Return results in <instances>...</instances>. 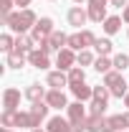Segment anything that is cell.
<instances>
[{
    "mask_svg": "<svg viewBox=\"0 0 129 132\" xmlns=\"http://www.w3.org/2000/svg\"><path fill=\"white\" fill-rule=\"evenodd\" d=\"M81 81H86V74H84V69H81V66L68 69V86H71V84H81Z\"/></svg>",
    "mask_w": 129,
    "mask_h": 132,
    "instance_id": "cell-24",
    "label": "cell"
},
{
    "mask_svg": "<svg viewBox=\"0 0 129 132\" xmlns=\"http://www.w3.org/2000/svg\"><path fill=\"white\" fill-rule=\"evenodd\" d=\"M94 69H96L99 74H109V71L114 69V61L109 59V56H99L96 61H94Z\"/></svg>",
    "mask_w": 129,
    "mask_h": 132,
    "instance_id": "cell-22",
    "label": "cell"
},
{
    "mask_svg": "<svg viewBox=\"0 0 129 132\" xmlns=\"http://www.w3.org/2000/svg\"><path fill=\"white\" fill-rule=\"evenodd\" d=\"M48 107H56V109H68V102H66V94L61 92V89H51L48 94H46V99H43Z\"/></svg>",
    "mask_w": 129,
    "mask_h": 132,
    "instance_id": "cell-9",
    "label": "cell"
},
{
    "mask_svg": "<svg viewBox=\"0 0 129 132\" xmlns=\"http://www.w3.org/2000/svg\"><path fill=\"white\" fill-rule=\"evenodd\" d=\"M119 28H122V18L119 15H109L106 20H104V33H106V36L119 33Z\"/></svg>",
    "mask_w": 129,
    "mask_h": 132,
    "instance_id": "cell-20",
    "label": "cell"
},
{
    "mask_svg": "<svg viewBox=\"0 0 129 132\" xmlns=\"http://www.w3.org/2000/svg\"><path fill=\"white\" fill-rule=\"evenodd\" d=\"M15 5H20V10H25V8L31 5V0H15Z\"/></svg>",
    "mask_w": 129,
    "mask_h": 132,
    "instance_id": "cell-34",
    "label": "cell"
},
{
    "mask_svg": "<svg viewBox=\"0 0 129 132\" xmlns=\"http://www.w3.org/2000/svg\"><path fill=\"white\" fill-rule=\"evenodd\" d=\"M109 3H112L114 8H127L129 5V0H109Z\"/></svg>",
    "mask_w": 129,
    "mask_h": 132,
    "instance_id": "cell-33",
    "label": "cell"
},
{
    "mask_svg": "<svg viewBox=\"0 0 129 132\" xmlns=\"http://www.w3.org/2000/svg\"><path fill=\"white\" fill-rule=\"evenodd\" d=\"M28 64L35 66V69H48V66H51V59H48V53H46V51L35 48V51L28 53Z\"/></svg>",
    "mask_w": 129,
    "mask_h": 132,
    "instance_id": "cell-12",
    "label": "cell"
},
{
    "mask_svg": "<svg viewBox=\"0 0 129 132\" xmlns=\"http://www.w3.org/2000/svg\"><path fill=\"white\" fill-rule=\"evenodd\" d=\"M66 46H68V36H66L63 31H53V33L48 36V41H43L38 48H41V51H46V53H53V51L58 53V51H61V48H66Z\"/></svg>",
    "mask_w": 129,
    "mask_h": 132,
    "instance_id": "cell-4",
    "label": "cell"
},
{
    "mask_svg": "<svg viewBox=\"0 0 129 132\" xmlns=\"http://www.w3.org/2000/svg\"><path fill=\"white\" fill-rule=\"evenodd\" d=\"M122 18H124V20H127V23H129V5H127V8H124V15H122Z\"/></svg>",
    "mask_w": 129,
    "mask_h": 132,
    "instance_id": "cell-37",
    "label": "cell"
},
{
    "mask_svg": "<svg viewBox=\"0 0 129 132\" xmlns=\"http://www.w3.org/2000/svg\"><path fill=\"white\" fill-rule=\"evenodd\" d=\"M124 104H127V107H129V94H127V97H124Z\"/></svg>",
    "mask_w": 129,
    "mask_h": 132,
    "instance_id": "cell-39",
    "label": "cell"
},
{
    "mask_svg": "<svg viewBox=\"0 0 129 132\" xmlns=\"http://www.w3.org/2000/svg\"><path fill=\"white\" fill-rule=\"evenodd\" d=\"M3 23H5L13 33L23 36L25 31H33V26L38 23V15L33 13L31 8H25V10H18V13H10L8 18H3Z\"/></svg>",
    "mask_w": 129,
    "mask_h": 132,
    "instance_id": "cell-1",
    "label": "cell"
},
{
    "mask_svg": "<svg viewBox=\"0 0 129 132\" xmlns=\"http://www.w3.org/2000/svg\"><path fill=\"white\" fill-rule=\"evenodd\" d=\"M89 109H91V114H99V117H104V112H106V102H99V99H91Z\"/></svg>",
    "mask_w": 129,
    "mask_h": 132,
    "instance_id": "cell-29",
    "label": "cell"
},
{
    "mask_svg": "<svg viewBox=\"0 0 129 132\" xmlns=\"http://www.w3.org/2000/svg\"><path fill=\"white\" fill-rule=\"evenodd\" d=\"M73 3H84V0H73Z\"/></svg>",
    "mask_w": 129,
    "mask_h": 132,
    "instance_id": "cell-41",
    "label": "cell"
},
{
    "mask_svg": "<svg viewBox=\"0 0 129 132\" xmlns=\"http://www.w3.org/2000/svg\"><path fill=\"white\" fill-rule=\"evenodd\" d=\"M122 130H124V119H122V114L104 117V130H101V132H122Z\"/></svg>",
    "mask_w": 129,
    "mask_h": 132,
    "instance_id": "cell-15",
    "label": "cell"
},
{
    "mask_svg": "<svg viewBox=\"0 0 129 132\" xmlns=\"http://www.w3.org/2000/svg\"><path fill=\"white\" fill-rule=\"evenodd\" d=\"M109 0H89V5H106Z\"/></svg>",
    "mask_w": 129,
    "mask_h": 132,
    "instance_id": "cell-35",
    "label": "cell"
},
{
    "mask_svg": "<svg viewBox=\"0 0 129 132\" xmlns=\"http://www.w3.org/2000/svg\"><path fill=\"white\" fill-rule=\"evenodd\" d=\"M31 132H46V130H31Z\"/></svg>",
    "mask_w": 129,
    "mask_h": 132,
    "instance_id": "cell-40",
    "label": "cell"
},
{
    "mask_svg": "<svg viewBox=\"0 0 129 132\" xmlns=\"http://www.w3.org/2000/svg\"><path fill=\"white\" fill-rule=\"evenodd\" d=\"M48 109H51V107L46 104V102H35L31 109H28V112H31V119H33V130L41 127V122L48 117Z\"/></svg>",
    "mask_w": 129,
    "mask_h": 132,
    "instance_id": "cell-8",
    "label": "cell"
},
{
    "mask_svg": "<svg viewBox=\"0 0 129 132\" xmlns=\"http://www.w3.org/2000/svg\"><path fill=\"white\" fill-rule=\"evenodd\" d=\"M71 94L76 97V102H89V99H94V86H89L86 81L71 84Z\"/></svg>",
    "mask_w": 129,
    "mask_h": 132,
    "instance_id": "cell-10",
    "label": "cell"
},
{
    "mask_svg": "<svg viewBox=\"0 0 129 132\" xmlns=\"http://www.w3.org/2000/svg\"><path fill=\"white\" fill-rule=\"evenodd\" d=\"M73 64H76V51H71L68 46L56 53V66H58V71H68V69H73Z\"/></svg>",
    "mask_w": 129,
    "mask_h": 132,
    "instance_id": "cell-6",
    "label": "cell"
},
{
    "mask_svg": "<svg viewBox=\"0 0 129 132\" xmlns=\"http://www.w3.org/2000/svg\"><path fill=\"white\" fill-rule=\"evenodd\" d=\"M68 122L71 125H79V122H86V109H84V102H73L68 104Z\"/></svg>",
    "mask_w": 129,
    "mask_h": 132,
    "instance_id": "cell-11",
    "label": "cell"
},
{
    "mask_svg": "<svg viewBox=\"0 0 129 132\" xmlns=\"http://www.w3.org/2000/svg\"><path fill=\"white\" fill-rule=\"evenodd\" d=\"M53 31H56V28H53V20H51V18H38V23L33 26V31H31V38L41 46L43 41H48V36Z\"/></svg>",
    "mask_w": 129,
    "mask_h": 132,
    "instance_id": "cell-5",
    "label": "cell"
},
{
    "mask_svg": "<svg viewBox=\"0 0 129 132\" xmlns=\"http://www.w3.org/2000/svg\"><path fill=\"white\" fill-rule=\"evenodd\" d=\"M94 61H96V59H94V53H91L89 48H86V51H79V53H76V64H79V66H91Z\"/></svg>",
    "mask_w": 129,
    "mask_h": 132,
    "instance_id": "cell-27",
    "label": "cell"
},
{
    "mask_svg": "<svg viewBox=\"0 0 129 132\" xmlns=\"http://www.w3.org/2000/svg\"><path fill=\"white\" fill-rule=\"evenodd\" d=\"M112 61H114V69H116V71H124V69L129 66V56L127 53H116Z\"/></svg>",
    "mask_w": 129,
    "mask_h": 132,
    "instance_id": "cell-28",
    "label": "cell"
},
{
    "mask_svg": "<svg viewBox=\"0 0 129 132\" xmlns=\"http://www.w3.org/2000/svg\"><path fill=\"white\" fill-rule=\"evenodd\" d=\"M122 132H124V130H122Z\"/></svg>",
    "mask_w": 129,
    "mask_h": 132,
    "instance_id": "cell-42",
    "label": "cell"
},
{
    "mask_svg": "<svg viewBox=\"0 0 129 132\" xmlns=\"http://www.w3.org/2000/svg\"><path fill=\"white\" fill-rule=\"evenodd\" d=\"M86 20H89V10H84L81 5H76V8L68 10V23H71L73 28H81Z\"/></svg>",
    "mask_w": 129,
    "mask_h": 132,
    "instance_id": "cell-13",
    "label": "cell"
},
{
    "mask_svg": "<svg viewBox=\"0 0 129 132\" xmlns=\"http://www.w3.org/2000/svg\"><path fill=\"white\" fill-rule=\"evenodd\" d=\"M46 94H48V92H46L41 84H31V86L25 89V99H28V102H33V104H35V102H43V99H46Z\"/></svg>",
    "mask_w": 129,
    "mask_h": 132,
    "instance_id": "cell-14",
    "label": "cell"
},
{
    "mask_svg": "<svg viewBox=\"0 0 129 132\" xmlns=\"http://www.w3.org/2000/svg\"><path fill=\"white\" fill-rule=\"evenodd\" d=\"M101 130H104V117H99V114L86 117V132H101Z\"/></svg>",
    "mask_w": 129,
    "mask_h": 132,
    "instance_id": "cell-21",
    "label": "cell"
},
{
    "mask_svg": "<svg viewBox=\"0 0 129 132\" xmlns=\"http://www.w3.org/2000/svg\"><path fill=\"white\" fill-rule=\"evenodd\" d=\"M0 51H3V53H13V51H15V41H13L10 33H3V36H0Z\"/></svg>",
    "mask_w": 129,
    "mask_h": 132,
    "instance_id": "cell-26",
    "label": "cell"
},
{
    "mask_svg": "<svg viewBox=\"0 0 129 132\" xmlns=\"http://www.w3.org/2000/svg\"><path fill=\"white\" fill-rule=\"evenodd\" d=\"M0 132H13V130H10V127H3V130H0Z\"/></svg>",
    "mask_w": 129,
    "mask_h": 132,
    "instance_id": "cell-38",
    "label": "cell"
},
{
    "mask_svg": "<svg viewBox=\"0 0 129 132\" xmlns=\"http://www.w3.org/2000/svg\"><path fill=\"white\" fill-rule=\"evenodd\" d=\"M68 132H86V122H79V125H71Z\"/></svg>",
    "mask_w": 129,
    "mask_h": 132,
    "instance_id": "cell-32",
    "label": "cell"
},
{
    "mask_svg": "<svg viewBox=\"0 0 129 132\" xmlns=\"http://www.w3.org/2000/svg\"><path fill=\"white\" fill-rule=\"evenodd\" d=\"M96 43V36L91 31H79L73 33V36H68V48L71 51H86L89 46H94Z\"/></svg>",
    "mask_w": 129,
    "mask_h": 132,
    "instance_id": "cell-3",
    "label": "cell"
},
{
    "mask_svg": "<svg viewBox=\"0 0 129 132\" xmlns=\"http://www.w3.org/2000/svg\"><path fill=\"white\" fill-rule=\"evenodd\" d=\"M94 48H96V53H99V56H109V53H112V48H114V43L109 41V38H96Z\"/></svg>",
    "mask_w": 129,
    "mask_h": 132,
    "instance_id": "cell-23",
    "label": "cell"
},
{
    "mask_svg": "<svg viewBox=\"0 0 129 132\" xmlns=\"http://www.w3.org/2000/svg\"><path fill=\"white\" fill-rule=\"evenodd\" d=\"M18 104H20V92L8 86L3 92V112H18Z\"/></svg>",
    "mask_w": 129,
    "mask_h": 132,
    "instance_id": "cell-7",
    "label": "cell"
},
{
    "mask_svg": "<svg viewBox=\"0 0 129 132\" xmlns=\"http://www.w3.org/2000/svg\"><path fill=\"white\" fill-rule=\"evenodd\" d=\"M89 10V20H94V23H104L106 20V5H89L86 8Z\"/></svg>",
    "mask_w": 129,
    "mask_h": 132,
    "instance_id": "cell-19",
    "label": "cell"
},
{
    "mask_svg": "<svg viewBox=\"0 0 129 132\" xmlns=\"http://www.w3.org/2000/svg\"><path fill=\"white\" fill-rule=\"evenodd\" d=\"M122 119H124V127H129V112H124V114H122Z\"/></svg>",
    "mask_w": 129,
    "mask_h": 132,
    "instance_id": "cell-36",
    "label": "cell"
},
{
    "mask_svg": "<svg viewBox=\"0 0 129 132\" xmlns=\"http://www.w3.org/2000/svg\"><path fill=\"white\" fill-rule=\"evenodd\" d=\"M68 127H71L68 119H63V117H51L46 132H68Z\"/></svg>",
    "mask_w": 129,
    "mask_h": 132,
    "instance_id": "cell-18",
    "label": "cell"
},
{
    "mask_svg": "<svg viewBox=\"0 0 129 132\" xmlns=\"http://www.w3.org/2000/svg\"><path fill=\"white\" fill-rule=\"evenodd\" d=\"M46 81H48V86H53V89H61V86H68V74H63V71H51Z\"/></svg>",
    "mask_w": 129,
    "mask_h": 132,
    "instance_id": "cell-17",
    "label": "cell"
},
{
    "mask_svg": "<svg viewBox=\"0 0 129 132\" xmlns=\"http://www.w3.org/2000/svg\"><path fill=\"white\" fill-rule=\"evenodd\" d=\"M25 53H18V51H13V53H8V66L10 69H20V66H25Z\"/></svg>",
    "mask_w": 129,
    "mask_h": 132,
    "instance_id": "cell-25",
    "label": "cell"
},
{
    "mask_svg": "<svg viewBox=\"0 0 129 132\" xmlns=\"http://www.w3.org/2000/svg\"><path fill=\"white\" fill-rule=\"evenodd\" d=\"M109 89L104 86V84H99V86H94V99H99V102H109Z\"/></svg>",
    "mask_w": 129,
    "mask_h": 132,
    "instance_id": "cell-30",
    "label": "cell"
},
{
    "mask_svg": "<svg viewBox=\"0 0 129 132\" xmlns=\"http://www.w3.org/2000/svg\"><path fill=\"white\" fill-rule=\"evenodd\" d=\"M104 86L112 92V97H119V99L129 94V84L124 81L122 71H116V69H112L109 74H104Z\"/></svg>",
    "mask_w": 129,
    "mask_h": 132,
    "instance_id": "cell-2",
    "label": "cell"
},
{
    "mask_svg": "<svg viewBox=\"0 0 129 132\" xmlns=\"http://www.w3.org/2000/svg\"><path fill=\"white\" fill-rule=\"evenodd\" d=\"M13 5H15V0H0V15L8 18L13 13Z\"/></svg>",
    "mask_w": 129,
    "mask_h": 132,
    "instance_id": "cell-31",
    "label": "cell"
},
{
    "mask_svg": "<svg viewBox=\"0 0 129 132\" xmlns=\"http://www.w3.org/2000/svg\"><path fill=\"white\" fill-rule=\"evenodd\" d=\"M33 43H35V41H33L31 36H25V33H23V36H18V38H15V51L28 56L31 51H35V48H33Z\"/></svg>",
    "mask_w": 129,
    "mask_h": 132,
    "instance_id": "cell-16",
    "label": "cell"
}]
</instances>
